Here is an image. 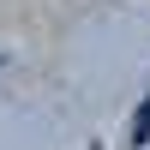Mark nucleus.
Wrapping results in <instances>:
<instances>
[{
    "label": "nucleus",
    "instance_id": "obj_1",
    "mask_svg": "<svg viewBox=\"0 0 150 150\" xmlns=\"http://www.w3.org/2000/svg\"><path fill=\"white\" fill-rule=\"evenodd\" d=\"M144 138H150V96L138 102V114H132V150H138Z\"/></svg>",
    "mask_w": 150,
    "mask_h": 150
}]
</instances>
